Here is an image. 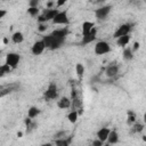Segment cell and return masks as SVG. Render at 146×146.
Masks as SVG:
<instances>
[{"mask_svg": "<svg viewBox=\"0 0 146 146\" xmlns=\"http://www.w3.org/2000/svg\"><path fill=\"white\" fill-rule=\"evenodd\" d=\"M46 49V44L43 42V40H39V41H35L32 46V54L35 55V56H39L43 52V50Z\"/></svg>", "mask_w": 146, "mask_h": 146, "instance_id": "obj_7", "label": "cell"}, {"mask_svg": "<svg viewBox=\"0 0 146 146\" xmlns=\"http://www.w3.org/2000/svg\"><path fill=\"white\" fill-rule=\"evenodd\" d=\"M59 13V10L58 9H46L44 11H43V15L46 16V18H47V21H52L56 16H57V14Z\"/></svg>", "mask_w": 146, "mask_h": 146, "instance_id": "obj_14", "label": "cell"}, {"mask_svg": "<svg viewBox=\"0 0 146 146\" xmlns=\"http://www.w3.org/2000/svg\"><path fill=\"white\" fill-rule=\"evenodd\" d=\"M19 60H21V56L18 54H16V52H9L6 56V64L9 65L13 70L17 67Z\"/></svg>", "mask_w": 146, "mask_h": 146, "instance_id": "obj_3", "label": "cell"}, {"mask_svg": "<svg viewBox=\"0 0 146 146\" xmlns=\"http://www.w3.org/2000/svg\"><path fill=\"white\" fill-rule=\"evenodd\" d=\"M91 146H92V145H91Z\"/></svg>", "mask_w": 146, "mask_h": 146, "instance_id": "obj_39", "label": "cell"}, {"mask_svg": "<svg viewBox=\"0 0 146 146\" xmlns=\"http://www.w3.org/2000/svg\"><path fill=\"white\" fill-rule=\"evenodd\" d=\"M105 73H106V75L110 76V78L115 76V75L119 73V67H117V65H108V66L106 67V70H105Z\"/></svg>", "mask_w": 146, "mask_h": 146, "instance_id": "obj_13", "label": "cell"}, {"mask_svg": "<svg viewBox=\"0 0 146 146\" xmlns=\"http://www.w3.org/2000/svg\"><path fill=\"white\" fill-rule=\"evenodd\" d=\"M67 33H68V30L66 27H64V29H59V30L54 31L49 35L43 36L42 40L46 44V48H49L51 50L59 48L62 46V43L65 41V38H66Z\"/></svg>", "mask_w": 146, "mask_h": 146, "instance_id": "obj_1", "label": "cell"}, {"mask_svg": "<svg viewBox=\"0 0 146 146\" xmlns=\"http://www.w3.org/2000/svg\"><path fill=\"white\" fill-rule=\"evenodd\" d=\"M128 124H131L132 122H135V116H133V113L132 112H129L128 113Z\"/></svg>", "mask_w": 146, "mask_h": 146, "instance_id": "obj_26", "label": "cell"}, {"mask_svg": "<svg viewBox=\"0 0 146 146\" xmlns=\"http://www.w3.org/2000/svg\"><path fill=\"white\" fill-rule=\"evenodd\" d=\"M47 29H48V25H47L46 23L39 24V26H38V31H39V32H46Z\"/></svg>", "mask_w": 146, "mask_h": 146, "instance_id": "obj_25", "label": "cell"}, {"mask_svg": "<svg viewBox=\"0 0 146 146\" xmlns=\"http://www.w3.org/2000/svg\"><path fill=\"white\" fill-rule=\"evenodd\" d=\"M13 68L9 66V65H7V64H3L1 67H0V76L2 78V76H5L6 74H8V73H10V71H11Z\"/></svg>", "mask_w": 146, "mask_h": 146, "instance_id": "obj_22", "label": "cell"}, {"mask_svg": "<svg viewBox=\"0 0 146 146\" xmlns=\"http://www.w3.org/2000/svg\"><path fill=\"white\" fill-rule=\"evenodd\" d=\"M105 146H108V145H105Z\"/></svg>", "mask_w": 146, "mask_h": 146, "instance_id": "obj_38", "label": "cell"}, {"mask_svg": "<svg viewBox=\"0 0 146 146\" xmlns=\"http://www.w3.org/2000/svg\"><path fill=\"white\" fill-rule=\"evenodd\" d=\"M122 57H123V59L124 60H131L132 59V57H133V51H132V49L130 48V47H125L124 48V50H123V54H122Z\"/></svg>", "mask_w": 146, "mask_h": 146, "instance_id": "obj_18", "label": "cell"}, {"mask_svg": "<svg viewBox=\"0 0 146 146\" xmlns=\"http://www.w3.org/2000/svg\"><path fill=\"white\" fill-rule=\"evenodd\" d=\"M119 141V133L115 130H111L108 138H107V143L108 144H116Z\"/></svg>", "mask_w": 146, "mask_h": 146, "instance_id": "obj_17", "label": "cell"}, {"mask_svg": "<svg viewBox=\"0 0 146 146\" xmlns=\"http://www.w3.org/2000/svg\"><path fill=\"white\" fill-rule=\"evenodd\" d=\"M96 35H97V29L94 27L91 30L90 33H88L87 35L82 36V40H81V44H88V43H91L92 41L96 40Z\"/></svg>", "mask_w": 146, "mask_h": 146, "instance_id": "obj_9", "label": "cell"}, {"mask_svg": "<svg viewBox=\"0 0 146 146\" xmlns=\"http://www.w3.org/2000/svg\"><path fill=\"white\" fill-rule=\"evenodd\" d=\"M75 72H76V75L79 76V79H82L83 74H84V66H83V64L76 63L75 64Z\"/></svg>", "mask_w": 146, "mask_h": 146, "instance_id": "obj_20", "label": "cell"}, {"mask_svg": "<svg viewBox=\"0 0 146 146\" xmlns=\"http://www.w3.org/2000/svg\"><path fill=\"white\" fill-rule=\"evenodd\" d=\"M54 6H55V2H54V1H48V2L46 3L47 9H54V8H52Z\"/></svg>", "mask_w": 146, "mask_h": 146, "instance_id": "obj_29", "label": "cell"}, {"mask_svg": "<svg viewBox=\"0 0 146 146\" xmlns=\"http://www.w3.org/2000/svg\"><path fill=\"white\" fill-rule=\"evenodd\" d=\"M38 5H39V1L38 0H31L29 2V7H32V8H36Z\"/></svg>", "mask_w": 146, "mask_h": 146, "instance_id": "obj_27", "label": "cell"}, {"mask_svg": "<svg viewBox=\"0 0 146 146\" xmlns=\"http://www.w3.org/2000/svg\"><path fill=\"white\" fill-rule=\"evenodd\" d=\"M65 3H66V0H58V1H56V6H57V7L64 6Z\"/></svg>", "mask_w": 146, "mask_h": 146, "instance_id": "obj_30", "label": "cell"}, {"mask_svg": "<svg viewBox=\"0 0 146 146\" xmlns=\"http://www.w3.org/2000/svg\"><path fill=\"white\" fill-rule=\"evenodd\" d=\"M112 7L111 6H104V7H100L98 9L95 10V16L98 18V19H104L111 11Z\"/></svg>", "mask_w": 146, "mask_h": 146, "instance_id": "obj_8", "label": "cell"}, {"mask_svg": "<svg viewBox=\"0 0 146 146\" xmlns=\"http://www.w3.org/2000/svg\"><path fill=\"white\" fill-rule=\"evenodd\" d=\"M52 23L56 24V25H67L70 23V19H68V16H67V11L66 10L59 11L57 14V16L52 19Z\"/></svg>", "mask_w": 146, "mask_h": 146, "instance_id": "obj_4", "label": "cell"}, {"mask_svg": "<svg viewBox=\"0 0 146 146\" xmlns=\"http://www.w3.org/2000/svg\"><path fill=\"white\" fill-rule=\"evenodd\" d=\"M39 114H40V110H39L36 106H31V107L27 110V116L31 117V119L36 117Z\"/></svg>", "mask_w": 146, "mask_h": 146, "instance_id": "obj_19", "label": "cell"}, {"mask_svg": "<svg viewBox=\"0 0 146 146\" xmlns=\"http://www.w3.org/2000/svg\"><path fill=\"white\" fill-rule=\"evenodd\" d=\"M78 116H79V113H78L76 111H72V112L68 113L67 120H68V122H71V123H75V122L78 121Z\"/></svg>", "mask_w": 146, "mask_h": 146, "instance_id": "obj_21", "label": "cell"}, {"mask_svg": "<svg viewBox=\"0 0 146 146\" xmlns=\"http://www.w3.org/2000/svg\"><path fill=\"white\" fill-rule=\"evenodd\" d=\"M130 39H131L130 34H128V35H123V36L116 39V44H117L119 47H125V46L130 42Z\"/></svg>", "mask_w": 146, "mask_h": 146, "instance_id": "obj_15", "label": "cell"}, {"mask_svg": "<svg viewBox=\"0 0 146 146\" xmlns=\"http://www.w3.org/2000/svg\"><path fill=\"white\" fill-rule=\"evenodd\" d=\"M131 29H132V25H131V24H129V23L122 24V25H120V26L116 29V31L114 32V35H113V36H114L115 39H119V38L123 36V35H128V34L130 33Z\"/></svg>", "mask_w": 146, "mask_h": 146, "instance_id": "obj_2", "label": "cell"}, {"mask_svg": "<svg viewBox=\"0 0 146 146\" xmlns=\"http://www.w3.org/2000/svg\"><path fill=\"white\" fill-rule=\"evenodd\" d=\"M111 130L108 128H100L98 131H97V139L102 140L103 143L104 141H107V138H108V135H110Z\"/></svg>", "mask_w": 146, "mask_h": 146, "instance_id": "obj_10", "label": "cell"}, {"mask_svg": "<svg viewBox=\"0 0 146 146\" xmlns=\"http://www.w3.org/2000/svg\"><path fill=\"white\" fill-rule=\"evenodd\" d=\"M11 40H13L14 43H22V42L24 41V35H23L22 32L16 31V32L13 33V35H11Z\"/></svg>", "mask_w": 146, "mask_h": 146, "instance_id": "obj_16", "label": "cell"}, {"mask_svg": "<svg viewBox=\"0 0 146 146\" xmlns=\"http://www.w3.org/2000/svg\"><path fill=\"white\" fill-rule=\"evenodd\" d=\"M27 13L31 15V16H36V15H39V9H38V7L36 8H32V7H29V9H27Z\"/></svg>", "mask_w": 146, "mask_h": 146, "instance_id": "obj_23", "label": "cell"}, {"mask_svg": "<svg viewBox=\"0 0 146 146\" xmlns=\"http://www.w3.org/2000/svg\"><path fill=\"white\" fill-rule=\"evenodd\" d=\"M40 146H52V144L51 143H46V144H41Z\"/></svg>", "mask_w": 146, "mask_h": 146, "instance_id": "obj_33", "label": "cell"}, {"mask_svg": "<svg viewBox=\"0 0 146 146\" xmlns=\"http://www.w3.org/2000/svg\"><path fill=\"white\" fill-rule=\"evenodd\" d=\"M111 51V47L106 41H98L95 46V54L96 55H104Z\"/></svg>", "mask_w": 146, "mask_h": 146, "instance_id": "obj_5", "label": "cell"}, {"mask_svg": "<svg viewBox=\"0 0 146 146\" xmlns=\"http://www.w3.org/2000/svg\"><path fill=\"white\" fill-rule=\"evenodd\" d=\"M143 119H144V123H146V113L144 114V116H143Z\"/></svg>", "mask_w": 146, "mask_h": 146, "instance_id": "obj_36", "label": "cell"}, {"mask_svg": "<svg viewBox=\"0 0 146 146\" xmlns=\"http://www.w3.org/2000/svg\"><path fill=\"white\" fill-rule=\"evenodd\" d=\"M143 129H144V125H143V124H140V123H135V125H133V131H135V132H141Z\"/></svg>", "mask_w": 146, "mask_h": 146, "instance_id": "obj_24", "label": "cell"}, {"mask_svg": "<svg viewBox=\"0 0 146 146\" xmlns=\"http://www.w3.org/2000/svg\"><path fill=\"white\" fill-rule=\"evenodd\" d=\"M139 47H140V43L138 42V41H136V42H133V46H132V51H137L138 49H139Z\"/></svg>", "mask_w": 146, "mask_h": 146, "instance_id": "obj_28", "label": "cell"}, {"mask_svg": "<svg viewBox=\"0 0 146 146\" xmlns=\"http://www.w3.org/2000/svg\"><path fill=\"white\" fill-rule=\"evenodd\" d=\"M3 43H5V44L8 43V39H7V38H3Z\"/></svg>", "mask_w": 146, "mask_h": 146, "instance_id": "obj_35", "label": "cell"}, {"mask_svg": "<svg viewBox=\"0 0 146 146\" xmlns=\"http://www.w3.org/2000/svg\"><path fill=\"white\" fill-rule=\"evenodd\" d=\"M7 14V11L5 9H0V18H3V16Z\"/></svg>", "mask_w": 146, "mask_h": 146, "instance_id": "obj_32", "label": "cell"}, {"mask_svg": "<svg viewBox=\"0 0 146 146\" xmlns=\"http://www.w3.org/2000/svg\"><path fill=\"white\" fill-rule=\"evenodd\" d=\"M71 105H72V102H71V99L67 98V97H62V98L57 102V106H58L59 108H62V110L68 108Z\"/></svg>", "mask_w": 146, "mask_h": 146, "instance_id": "obj_11", "label": "cell"}, {"mask_svg": "<svg viewBox=\"0 0 146 146\" xmlns=\"http://www.w3.org/2000/svg\"><path fill=\"white\" fill-rule=\"evenodd\" d=\"M22 136H23V133H22L21 131H18V132H17V137H18V138H21Z\"/></svg>", "mask_w": 146, "mask_h": 146, "instance_id": "obj_34", "label": "cell"}, {"mask_svg": "<svg viewBox=\"0 0 146 146\" xmlns=\"http://www.w3.org/2000/svg\"><path fill=\"white\" fill-rule=\"evenodd\" d=\"M57 96H58L57 86L54 82H51L49 84V87L47 88V90L44 91V98H47V99H55V98H57Z\"/></svg>", "mask_w": 146, "mask_h": 146, "instance_id": "obj_6", "label": "cell"}, {"mask_svg": "<svg viewBox=\"0 0 146 146\" xmlns=\"http://www.w3.org/2000/svg\"><path fill=\"white\" fill-rule=\"evenodd\" d=\"M143 140H145V141H146V136H143Z\"/></svg>", "mask_w": 146, "mask_h": 146, "instance_id": "obj_37", "label": "cell"}, {"mask_svg": "<svg viewBox=\"0 0 146 146\" xmlns=\"http://www.w3.org/2000/svg\"><path fill=\"white\" fill-rule=\"evenodd\" d=\"M94 27H95L94 23L88 22V21L83 22V23H82V36H84V35H87L88 33H90Z\"/></svg>", "mask_w": 146, "mask_h": 146, "instance_id": "obj_12", "label": "cell"}, {"mask_svg": "<svg viewBox=\"0 0 146 146\" xmlns=\"http://www.w3.org/2000/svg\"><path fill=\"white\" fill-rule=\"evenodd\" d=\"M92 146H103V141L99 140V139H97V140H95L92 143Z\"/></svg>", "mask_w": 146, "mask_h": 146, "instance_id": "obj_31", "label": "cell"}]
</instances>
